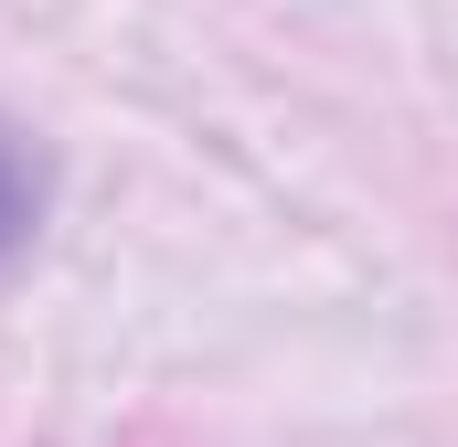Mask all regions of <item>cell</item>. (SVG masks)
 <instances>
[{
  "label": "cell",
  "instance_id": "6da1fadb",
  "mask_svg": "<svg viewBox=\"0 0 458 447\" xmlns=\"http://www.w3.org/2000/svg\"><path fill=\"white\" fill-rule=\"evenodd\" d=\"M32 214H43V160L0 128V256H21V245H32Z\"/></svg>",
  "mask_w": 458,
  "mask_h": 447
}]
</instances>
